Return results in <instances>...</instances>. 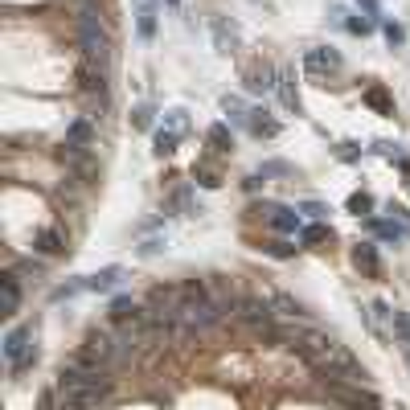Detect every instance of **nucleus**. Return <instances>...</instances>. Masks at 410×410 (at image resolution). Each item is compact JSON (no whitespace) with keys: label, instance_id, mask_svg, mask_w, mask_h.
I'll return each mask as SVG.
<instances>
[{"label":"nucleus","instance_id":"11","mask_svg":"<svg viewBox=\"0 0 410 410\" xmlns=\"http://www.w3.org/2000/svg\"><path fill=\"white\" fill-rule=\"evenodd\" d=\"M0 291H4L0 316H17V308H21V279H17V271H4L0 275Z\"/></svg>","mask_w":410,"mask_h":410},{"label":"nucleus","instance_id":"30","mask_svg":"<svg viewBox=\"0 0 410 410\" xmlns=\"http://www.w3.org/2000/svg\"><path fill=\"white\" fill-rule=\"evenodd\" d=\"M263 250H267V255H275V259H288V255H291V246H288V242H267Z\"/></svg>","mask_w":410,"mask_h":410},{"label":"nucleus","instance_id":"13","mask_svg":"<svg viewBox=\"0 0 410 410\" xmlns=\"http://www.w3.org/2000/svg\"><path fill=\"white\" fill-rule=\"evenodd\" d=\"M279 103L288 107L291 115H304V103H300V91H295V70H279Z\"/></svg>","mask_w":410,"mask_h":410},{"label":"nucleus","instance_id":"17","mask_svg":"<svg viewBox=\"0 0 410 410\" xmlns=\"http://www.w3.org/2000/svg\"><path fill=\"white\" fill-rule=\"evenodd\" d=\"M365 103H369L378 115H394V98L386 95V87H369V91H365Z\"/></svg>","mask_w":410,"mask_h":410},{"label":"nucleus","instance_id":"23","mask_svg":"<svg viewBox=\"0 0 410 410\" xmlns=\"http://www.w3.org/2000/svg\"><path fill=\"white\" fill-rule=\"evenodd\" d=\"M390 328L402 337V349L410 353V312H394V320H390Z\"/></svg>","mask_w":410,"mask_h":410},{"label":"nucleus","instance_id":"27","mask_svg":"<svg viewBox=\"0 0 410 410\" xmlns=\"http://www.w3.org/2000/svg\"><path fill=\"white\" fill-rule=\"evenodd\" d=\"M132 127L148 132V127H152V107H136V111H132Z\"/></svg>","mask_w":410,"mask_h":410},{"label":"nucleus","instance_id":"25","mask_svg":"<svg viewBox=\"0 0 410 410\" xmlns=\"http://www.w3.org/2000/svg\"><path fill=\"white\" fill-rule=\"evenodd\" d=\"M369 210H373V197L365 193V189H361V193H353V197H349V214H357V217H361V214H369Z\"/></svg>","mask_w":410,"mask_h":410},{"label":"nucleus","instance_id":"19","mask_svg":"<svg viewBox=\"0 0 410 410\" xmlns=\"http://www.w3.org/2000/svg\"><path fill=\"white\" fill-rule=\"evenodd\" d=\"M222 111H226L234 123H250V111H246V103H242L238 95H226V98H222Z\"/></svg>","mask_w":410,"mask_h":410},{"label":"nucleus","instance_id":"24","mask_svg":"<svg viewBox=\"0 0 410 410\" xmlns=\"http://www.w3.org/2000/svg\"><path fill=\"white\" fill-rule=\"evenodd\" d=\"M165 123H169V132H177V136H185V127H189V120H185V111H181V107L165 111Z\"/></svg>","mask_w":410,"mask_h":410},{"label":"nucleus","instance_id":"6","mask_svg":"<svg viewBox=\"0 0 410 410\" xmlns=\"http://www.w3.org/2000/svg\"><path fill=\"white\" fill-rule=\"evenodd\" d=\"M242 82H246L250 95H271V91L279 87V70H275L271 62H250L246 74H242Z\"/></svg>","mask_w":410,"mask_h":410},{"label":"nucleus","instance_id":"15","mask_svg":"<svg viewBox=\"0 0 410 410\" xmlns=\"http://www.w3.org/2000/svg\"><path fill=\"white\" fill-rule=\"evenodd\" d=\"M120 279H123V267H103L95 275H87V291H111L120 288Z\"/></svg>","mask_w":410,"mask_h":410},{"label":"nucleus","instance_id":"21","mask_svg":"<svg viewBox=\"0 0 410 410\" xmlns=\"http://www.w3.org/2000/svg\"><path fill=\"white\" fill-rule=\"evenodd\" d=\"M210 144H214L217 152H230V148H234V136H230L226 123H214V127H210Z\"/></svg>","mask_w":410,"mask_h":410},{"label":"nucleus","instance_id":"18","mask_svg":"<svg viewBox=\"0 0 410 410\" xmlns=\"http://www.w3.org/2000/svg\"><path fill=\"white\" fill-rule=\"evenodd\" d=\"M300 238L308 242V246H324V242H333V230H328L324 222H312V226L300 230Z\"/></svg>","mask_w":410,"mask_h":410},{"label":"nucleus","instance_id":"28","mask_svg":"<svg viewBox=\"0 0 410 410\" xmlns=\"http://www.w3.org/2000/svg\"><path fill=\"white\" fill-rule=\"evenodd\" d=\"M382 29H386V41H390V46H402V37H406V33H402V25L386 21V25H382Z\"/></svg>","mask_w":410,"mask_h":410},{"label":"nucleus","instance_id":"10","mask_svg":"<svg viewBox=\"0 0 410 410\" xmlns=\"http://www.w3.org/2000/svg\"><path fill=\"white\" fill-rule=\"evenodd\" d=\"M353 263H357V271L369 275V279L382 275V259H378V246H373V242H357V246H353Z\"/></svg>","mask_w":410,"mask_h":410},{"label":"nucleus","instance_id":"29","mask_svg":"<svg viewBox=\"0 0 410 410\" xmlns=\"http://www.w3.org/2000/svg\"><path fill=\"white\" fill-rule=\"evenodd\" d=\"M300 210H304V214H308V217H316V222H320V217H328V210H324L320 201H304Z\"/></svg>","mask_w":410,"mask_h":410},{"label":"nucleus","instance_id":"7","mask_svg":"<svg viewBox=\"0 0 410 410\" xmlns=\"http://www.w3.org/2000/svg\"><path fill=\"white\" fill-rule=\"evenodd\" d=\"M304 70L308 74H337L340 70V53L328 46H316L304 53Z\"/></svg>","mask_w":410,"mask_h":410},{"label":"nucleus","instance_id":"20","mask_svg":"<svg viewBox=\"0 0 410 410\" xmlns=\"http://www.w3.org/2000/svg\"><path fill=\"white\" fill-rule=\"evenodd\" d=\"M250 132L255 136H279V123L267 120V111H250Z\"/></svg>","mask_w":410,"mask_h":410},{"label":"nucleus","instance_id":"12","mask_svg":"<svg viewBox=\"0 0 410 410\" xmlns=\"http://www.w3.org/2000/svg\"><path fill=\"white\" fill-rule=\"evenodd\" d=\"M66 148H74V152H91L95 148V127H91V120H74L66 127Z\"/></svg>","mask_w":410,"mask_h":410},{"label":"nucleus","instance_id":"26","mask_svg":"<svg viewBox=\"0 0 410 410\" xmlns=\"http://www.w3.org/2000/svg\"><path fill=\"white\" fill-rule=\"evenodd\" d=\"M275 308H283V312H288V316H304V304H300L295 295H283V291L275 295Z\"/></svg>","mask_w":410,"mask_h":410},{"label":"nucleus","instance_id":"33","mask_svg":"<svg viewBox=\"0 0 410 410\" xmlns=\"http://www.w3.org/2000/svg\"><path fill=\"white\" fill-rule=\"evenodd\" d=\"M165 4H172V8H177V4H181V0H165Z\"/></svg>","mask_w":410,"mask_h":410},{"label":"nucleus","instance_id":"14","mask_svg":"<svg viewBox=\"0 0 410 410\" xmlns=\"http://www.w3.org/2000/svg\"><path fill=\"white\" fill-rule=\"evenodd\" d=\"M136 29H140L144 41L156 37V4L152 0H136Z\"/></svg>","mask_w":410,"mask_h":410},{"label":"nucleus","instance_id":"22","mask_svg":"<svg viewBox=\"0 0 410 410\" xmlns=\"http://www.w3.org/2000/svg\"><path fill=\"white\" fill-rule=\"evenodd\" d=\"M177 144H181V136H177V132H169V127H160V132H156V156H172Z\"/></svg>","mask_w":410,"mask_h":410},{"label":"nucleus","instance_id":"31","mask_svg":"<svg viewBox=\"0 0 410 410\" xmlns=\"http://www.w3.org/2000/svg\"><path fill=\"white\" fill-rule=\"evenodd\" d=\"M263 177H291V169L279 165V160H271V165H263Z\"/></svg>","mask_w":410,"mask_h":410},{"label":"nucleus","instance_id":"3","mask_svg":"<svg viewBox=\"0 0 410 410\" xmlns=\"http://www.w3.org/2000/svg\"><path fill=\"white\" fill-rule=\"evenodd\" d=\"M4 361L13 369V378L25 373L29 365H37V340H33V324H17L8 337H4Z\"/></svg>","mask_w":410,"mask_h":410},{"label":"nucleus","instance_id":"4","mask_svg":"<svg viewBox=\"0 0 410 410\" xmlns=\"http://www.w3.org/2000/svg\"><path fill=\"white\" fill-rule=\"evenodd\" d=\"M234 320H242V324H250V328H271V304L267 300H259V295H238L234 300Z\"/></svg>","mask_w":410,"mask_h":410},{"label":"nucleus","instance_id":"5","mask_svg":"<svg viewBox=\"0 0 410 410\" xmlns=\"http://www.w3.org/2000/svg\"><path fill=\"white\" fill-rule=\"evenodd\" d=\"M324 390H328V398H337L340 406H349V410H382V402H378L369 390H361V386H337V382H324Z\"/></svg>","mask_w":410,"mask_h":410},{"label":"nucleus","instance_id":"2","mask_svg":"<svg viewBox=\"0 0 410 410\" xmlns=\"http://www.w3.org/2000/svg\"><path fill=\"white\" fill-rule=\"evenodd\" d=\"M53 390H58V406L62 410H95L107 398L111 378H103V382H58Z\"/></svg>","mask_w":410,"mask_h":410},{"label":"nucleus","instance_id":"8","mask_svg":"<svg viewBox=\"0 0 410 410\" xmlns=\"http://www.w3.org/2000/svg\"><path fill=\"white\" fill-rule=\"evenodd\" d=\"M263 214L279 234H300V230H304V226H300V214L288 210V205H263Z\"/></svg>","mask_w":410,"mask_h":410},{"label":"nucleus","instance_id":"1","mask_svg":"<svg viewBox=\"0 0 410 410\" xmlns=\"http://www.w3.org/2000/svg\"><path fill=\"white\" fill-rule=\"evenodd\" d=\"M78 46H82L91 66H98V70L111 66V33H107V25L98 21L91 0H82V8H78Z\"/></svg>","mask_w":410,"mask_h":410},{"label":"nucleus","instance_id":"16","mask_svg":"<svg viewBox=\"0 0 410 410\" xmlns=\"http://www.w3.org/2000/svg\"><path fill=\"white\" fill-rule=\"evenodd\" d=\"M33 246H37V250H41V255H62V250H66V234H62V230H53V226H49V230H41V234H37V238H33Z\"/></svg>","mask_w":410,"mask_h":410},{"label":"nucleus","instance_id":"32","mask_svg":"<svg viewBox=\"0 0 410 410\" xmlns=\"http://www.w3.org/2000/svg\"><path fill=\"white\" fill-rule=\"evenodd\" d=\"M337 156H340V160H357V156H361V144H340Z\"/></svg>","mask_w":410,"mask_h":410},{"label":"nucleus","instance_id":"9","mask_svg":"<svg viewBox=\"0 0 410 410\" xmlns=\"http://www.w3.org/2000/svg\"><path fill=\"white\" fill-rule=\"evenodd\" d=\"M210 29H214V49L217 53H234V46H238V25L226 21V17H214Z\"/></svg>","mask_w":410,"mask_h":410}]
</instances>
